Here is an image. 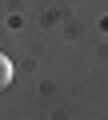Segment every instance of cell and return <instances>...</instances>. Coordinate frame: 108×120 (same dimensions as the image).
Returning <instances> with one entry per match:
<instances>
[{
    "instance_id": "6da1fadb",
    "label": "cell",
    "mask_w": 108,
    "mask_h": 120,
    "mask_svg": "<svg viewBox=\"0 0 108 120\" xmlns=\"http://www.w3.org/2000/svg\"><path fill=\"white\" fill-rule=\"evenodd\" d=\"M8 84H12V60L0 52V88H8Z\"/></svg>"
}]
</instances>
